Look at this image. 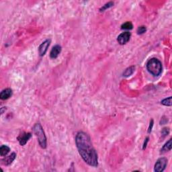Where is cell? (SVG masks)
Here are the masks:
<instances>
[{
  "instance_id": "1",
  "label": "cell",
  "mask_w": 172,
  "mask_h": 172,
  "mask_svg": "<svg viewBox=\"0 0 172 172\" xmlns=\"http://www.w3.org/2000/svg\"><path fill=\"white\" fill-rule=\"evenodd\" d=\"M75 144L78 152L85 162L92 167H97L98 165L97 153L88 134L83 131L78 132L75 137Z\"/></svg>"
},
{
  "instance_id": "2",
  "label": "cell",
  "mask_w": 172,
  "mask_h": 172,
  "mask_svg": "<svg viewBox=\"0 0 172 172\" xmlns=\"http://www.w3.org/2000/svg\"><path fill=\"white\" fill-rule=\"evenodd\" d=\"M146 69L152 75L157 77L162 73V63L159 59L152 58L146 63Z\"/></svg>"
},
{
  "instance_id": "3",
  "label": "cell",
  "mask_w": 172,
  "mask_h": 172,
  "mask_svg": "<svg viewBox=\"0 0 172 172\" xmlns=\"http://www.w3.org/2000/svg\"><path fill=\"white\" fill-rule=\"evenodd\" d=\"M33 132L37 136L38 141L40 146L42 149H46L47 146V142H46V137L45 135V133L44 132L43 128L40 123H37L33 126Z\"/></svg>"
},
{
  "instance_id": "4",
  "label": "cell",
  "mask_w": 172,
  "mask_h": 172,
  "mask_svg": "<svg viewBox=\"0 0 172 172\" xmlns=\"http://www.w3.org/2000/svg\"><path fill=\"white\" fill-rule=\"evenodd\" d=\"M167 159L165 157H161L157 160L154 166V171L155 172H162L166 168Z\"/></svg>"
},
{
  "instance_id": "5",
  "label": "cell",
  "mask_w": 172,
  "mask_h": 172,
  "mask_svg": "<svg viewBox=\"0 0 172 172\" xmlns=\"http://www.w3.org/2000/svg\"><path fill=\"white\" fill-rule=\"evenodd\" d=\"M131 37V33L129 32H124L121 33L117 38V41L120 45H124L126 44L130 40Z\"/></svg>"
},
{
  "instance_id": "6",
  "label": "cell",
  "mask_w": 172,
  "mask_h": 172,
  "mask_svg": "<svg viewBox=\"0 0 172 172\" xmlns=\"http://www.w3.org/2000/svg\"><path fill=\"white\" fill-rule=\"evenodd\" d=\"M51 40L50 39H46L45 41H44L42 43L40 44L39 47V53L40 57L44 56L46 54V52H47L48 48L49 47Z\"/></svg>"
},
{
  "instance_id": "7",
  "label": "cell",
  "mask_w": 172,
  "mask_h": 172,
  "mask_svg": "<svg viewBox=\"0 0 172 172\" xmlns=\"http://www.w3.org/2000/svg\"><path fill=\"white\" fill-rule=\"evenodd\" d=\"M31 137L32 134L30 133H23L18 136V141L21 146H24Z\"/></svg>"
},
{
  "instance_id": "8",
  "label": "cell",
  "mask_w": 172,
  "mask_h": 172,
  "mask_svg": "<svg viewBox=\"0 0 172 172\" xmlns=\"http://www.w3.org/2000/svg\"><path fill=\"white\" fill-rule=\"evenodd\" d=\"M62 50V48L60 45L57 44V45L54 46L50 52V57L52 59H55L57 58V57L59 56Z\"/></svg>"
},
{
  "instance_id": "9",
  "label": "cell",
  "mask_w": 172,
  "mask_h": 172,
  "mask_svg": "<svg viewBox=\"0 0 172 172\" xmlns=\"http://www.w3.org/2000/svg\"><path fill=\"white\" fill-rule=\"evenodd\" d=\"M16 157V154L15 153H12L11 155H10L9 156L6 157L5 158L2 159L1 162L3 165H10L13 163V161L15 160Z\"/></svg>"
},
{
  "instance_id": "10",
  "label": "cell",
  "mask_w": 172,
  "mask_h": 172,
  "mask_svg": "<svg viewBox=\"0 0 172 172\" xmlns=\"http://www.w3.org/2000/svg\"><path fill=\"white\" fill-rule=\"evenodd\" d=\"M12 93L13 92H12V89L6 88L5 90H2V92L0 93V98L3 100L9 99L10 97H12Z\"/></svg>"
},
{
  "instance_id": "11",
  "label": "cell",
  "mask_w": 172,
  "mask_h": 172,
  "mask_svg": "<svg viewBox=\"0 0 172 172\" xmlns=\"http://www.w3.org/2000/svg\"><path fill=\"white\" fill-rule=\"evenodd\" d=\"M172 147V140L170 139L168 141H167L165 143V145L162 146V148L161 149V153H165L168 152L169 151L171 150Z\"/></svg>"
},
{
  "instance_id": "12",
  "label": "cell",
  "mask_w": 172,
  "mask_h": 172,
  "mask_svg": "<svg viewBox=\"0 0 172 172\" xmlns=\"http://www.w3.org/2000/svg\"><path fill=\"white\" fill-rule=\"evenodd\" d=\"M135 66H131L127 68V69H125V71L123 72V77H130L131 75H132L134 72H135Z\"/></svg>"
},
{
  "instance_id": "13",
  "label": "cell",
  "mask_w": 172,
  "mask_h": 172,
  "mask_svg": "<svg viewBox=\"0 0 172 172\" xmlns=\"http://www.w3.org/2000/svg\"><path fill=\"white\" fill-rule=\"evenodd\" d=\"M10 151V148L7 145H1L0 147V155L1 157H5L9 153Z\"/></svg>"
},
{
  "instance_id": "14",
  "label": "cell",
  "mask_w": 172,
  "mask_h": 172,
  "mask_svg": "<svg viewBox=\"0 0 172 172\" xmlns=\"http://www.w3.org/2000/svg\"><path fill=\"white\" fill-rule=\"evenodd\" d=\"M133 28V25L131 22H126L122 24L121 26V29L122 30H130Z\"/></svg>"
},
{
  "instance_id": "15",
  "label": "cell",
  "mask_w": 172,
  "mask_h": 172,
  "mask_svg": "<svg viewBox=\"0 0 172 172\" xmlns=\"http://www.w3.org/2000/svg\"><path fill=\"white\" fill-rule=\"evenodd\" d=\"M171 99L172 97L171 96L167 97V98H165L161 102V104L165 106H171Z\"/></svg>"
},
{
  "instance_id": "16",
  "label": "cell",
  "mask_w": 172,
  "mask_h": 172,
  "mask_svg": "<svg viewBox=\"0 0 172 172\" xmlns=\"http://www.w3.org/2000/svg\"><path fill=\"white\" fill-rule=\"evenodd\" d=\"M113 6H114V2H112V1L108 2V3H106L105 5H104L100 9H99V11H100V12H104L105 10H106L107 9H109L110 8L112 7Z\"/></svg>"
},
{
  "instance_id": "17",
  "label": "cell",
  "mask_w": 172,
  "mask_h": 172,
  "mask_svg": "<svg viewBox=\"0 0 172 172\" xmlns=\"http://www.w3.org/2000/svg\"><path fill=\"white\" fill-rule=\"evenodd\" d=\"M169 128H167V127L163 128L162 129V131H161V137H162L163 139H164L165 137H166L167 136L169 135Z\"/></svg>"
},
{
  "instance_id": "18",
  "label": "cell",
  "mask_w": 172,
  "mask_h": 172,
  "mask_svg": "<svg viewBox=\"0 0 172 172\" xmlns=\"http://www.w3.org/2000/svg\"><path fill=\"white\" fill-rule=\"evenodd\" d=\"M146 31V27L144 26H139V28H138L137 32L138 35H143V34L145 33Z\"/></svg>"
},
{
  "instance_id": "19",
  "label": "cell",
  "mask_w": 172,
  "mask_h": 172,
  "mask_svg": "<svg viewBox=\"0 0 172 172\" xmlns=\"http://www.w3.org/2000/svg\"><path fill=\"white\" fill-rule=\"evenodd\" d=\"M153 124H154V122H153V120L151 119L150 121V123H149V127H148V131H147V133L149 134H150L151 133L152 131V128H153Z\"/></svg>"
},
{
  "instance_id": "20",
  "label": "cell",
  "mask_w": 172,
  "mask_h": 172,
  "mask_svg": "<svg viewBox=\"0 0 172 172\" xmlns=\"http://www.w3.org/2000/svg\"><path fill=\"white\" fill-rule=\"evenodd\" d=\"M168 122V119H167V117H165V116H163L162 118H161V119L160 120V124H165L166 123Z\"/></svg>"
},
{
  "instance_id": "21",
  "label": "cell",
  "mask_w": 172,
  "mask_h": 172,
  "mask_svg": "<svg viewBox=\"0 0 172 172\" xmlns=\"http://www.w3.org/2000/svg\"><path fill=\"white\" fill-rule=\"evenodd\" d=\"M149 137H146V139H145V141H144L143 143V149L145 150L146 147V145H147V143L149 142Z\"/></svg>"
}]
</instances>
